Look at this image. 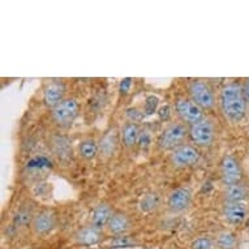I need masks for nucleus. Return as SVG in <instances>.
Here are the masks:
<instances>
[{
    "label": "nucleus",
    "instance_id": "f257e3e1",
    "mask_svg": "<svg viewBox=\"0 0 249 249\" xmlns=\"http://www.w3.org/2000/svg\"><path fill=\"white\" fill-rule=\"evenodd\" d=\"M221 106L223 114L232 122H239L245 116L247 102L243 90L236 84L223 88L221 91Z\"/></svg>",
    "mask_w": 249,
    "mask_h": 249
},
{
    "label": "nucleus",
    "instance_id": "f03ea898",
    "mask_svg": "<svg viewBox=\"0 0 249 249\" xmlns=\"http://www.w3.org/2000/svg\"><path fill=\"white\" fill-rule=\"evenodd\" d=\"M78 115V102L76 99H64L53 108V119L56 124L66 127L72 124Z\"/></svg>",
    "mask_w": 249,
    "mask_h": 249
},
{
    "label": "nucleus",
    "instance_id": "7ed1b4c3",
    "mask_svg": "<svg viewBox=\"0 0 249 249\" xmlns=\"http://www.w3.org/2000/svg\"><path fill=\"white\" fill-rule=\"evenodd\" d=\"M188 135L187 127L181 123H176L167 127L163 131V133L160 137V146L162 149H174L180 146V143L183 142V140Z\"/></svg>",
    "mask_w": 249,
    "mask_h": 249
},
{
    "label": "nucleus",
    "instance_id": "20e7f679",
    "mask_svg": "<svg viewBox=\"0 0 249 249\" xmlns=\"http://www.w3.org/2000/svg\"><path fill=\"white\" fill-rule=\"evenodd\" d=\"M189 93H191L193 102L196 103L197 106H200L201 108L208 110V108H212L214 106V103H215L214 93L210 89V86L206 82L201 81V80L191 82Z\"/></svg>",
    "mask_w": 249,
    "mask_h": 249
},
{
    "label": "nucleus",
    "instance_id": "39448f33",
    "mask_svg": "<svg viewBox=\"0 0 249 249\" xmlns=\"http://www.w3.org/2000/svg\"><path fill=\"white\" fill-rule=\"evenodd\" d=\"M175 110L183 122L188 124H196L202 120V108L196 103L187 98H180L176 101Z\"/></svg>",
    "mask_w": 249,
    "mask_h": 249
},
{
    "label": "nucleus",
    "instance_id": "423d86ee",
    "mask_svg": "<svg viewBox=\"0 0 249 249\" xmlns=\"http://www.w3.org/2000/svg\"><path fill=\"white\" fill-rule=\"evenodd\" d=\"M189 136L193 142H196L200 146H208L214 139V128L209 120L202 119L201 122L193 124L189 129Z\"/></svg>",
    "mask_w": 249,
    "mask_h": 249
},
{
    "label": "nucleus",
    "instance_id": "0eeeda50",
    "mask_svg": "<svg viewBox=\"0 0 249 249\" xmlns=\"http://www.w3.org/2000/svg\"><path fill=\"white\" fill-rule=\"evenodd\" d=\"M171 160L176 167H188L198 162L200 153L196 147L189 146V145H180L174 150Z\"/></svg>",
    "mask_w": 249,
    "mask_h": 249
},
{
    "label": "nucleus",
    "instance_id": "6e6552de",
    "mask_svg": "<svg viewBox=\"0 0 249 249\" xmlns=\"http://www.w3.org/2000/svg\"><path fill=\"white\" fill-rule=\"evenodd\" d=\"M221 168L222 179H223L226 185L239 184L241 179V170L236 160H233L232 157H226L225 160H222Z\"/></svg>",
    "mask_w": 249,
    "mask_h": 249
},
{
    "label": "nucleus",
    "instance_id": "1a4fd4ad",
    "mask_svg": "<svg viewBox=\"0 0 249 249\" xmlns=\"http://www.w3.org/2000/svg\"><path fill=\"white\" fill-rule=\"evenodd\" d=\"M64 94H66V86L60 81L50 82L45 88L43 91V101L47 106L55 107L59 103L64 101Z\"/></svg>",
    "mask_w": 249,
    "mask_h": 249
},
{
    "label": "nucleus",
    "instance_id": "9d476101",
    "mask_svg": "<svg viewBox=\"0 0 249 249\" xmlns=\"http://www.w3.org/2000/svg\"><path fill=\"white\" fill-rule=\"evenodd\" d=\"M192 200V193L188 188H178L168 197V206L172 212H183L188 208Z\"/></svg>",
    "mask_w": 249,
    "mask_h": 249
},
{
    "label": "nucleus",
    "instance_id": "9b49d317",
    "mask_svg": "<svg viewBox=\"0 0 249 249\" xmlns=\"http://www.w3.org/2000/svg\"><path fill=\"white\" fill-rule=\"evenodd\" d=\"M223 215L230 223L240 225L247 218V208L243 202H227L223 208Z\"/></svg>",
    "mask_w": 249,
    "mask_h": 249
},
{
    "label": "nucleus",
    "instance_id": "f8f14e48",
    "mask_svg": "<svg viewBox=\"0 0 249 249\" xmlns=\"http://www.w3.org/2000/svg\"><path fill=\"white\" fill-rule=\"evenodd\" d=\"M55 227V216L51 212L45 210V212L38 213L37 215H34L33 219V229L38 235H45L50 232Z\"/></svg>",
    "mask_w": 249,
    "mask_h": 249
},
{
    "label": "nucleus",
    "instance_id": "ddd939ff",
    "mask_svg": "<svg viewBox=\"0 0 249 249\" xmlns=\"http://www.w3.org/2000/svg\"><path fill=\"white\" fill-rule=\"evenodd\" d=\"M114 215L112 209L110 208V205L101 204L93 210L91 214V226H94L97 229H102L105 226L108 225L111 216Z\"/></svg>",
    "mask_w": 249,
    "mask_h": 249
},
{
    "label": "nucleus",
    "instance_id": "4468645a",
    "mask_svg": "<svg viewBox=\"0 0 249 249\" xmlns=\"http://www.w3.org/2000/svg\"><path fill=\"white\" fill-rule=\"evenodd\" d=\"M102 239V233L101 230L94 227V226H89V227H84L76 233V241L81 245H94L99 243Z\"/></svg>",
    "mask_w": 249,
    "mask_h": 249
},
{
    "label": "nucleus",
    "instance_id": "2eb2a0df",
    "mask_svg": "<svg viewBox=\"0 0 249 249\" xmlns=\"http://www.w3.org/2000/svg\"><path fill=\"white\" fill-rule=\"evenodd\" d=\"M108 231L114 235H123L131 227V222L125 214L123 213H114V215L111 216L110 222H108Z\"/></svg>",
    "mask_w": 249,
    "mask_h": 249
},
{
    "label": "nucleus",
    "instance_id": "dca6fc26",
    "mask_svg": "<svg viewBox=\"0 0 249 249\" xmlns=\"http://www.w3.org/2000/svg\"><path fill=\"white\" fill-rule=\"evenodd\" d=\"M248 195V191L240 184L227 185L225 189V198L227 202H241Z\"/></svg>",
    "mask_w": 249,
    "mask_h": 249
},
{
    "label": "nucleus",
    "instance_id": "f3484780",
    "mask_svg": "<svg viewBox=\"0 0 249 249\" xmlns=\"http://www.w3.org/2000/svg\"><path fill=\"white\" fill-rule=\"evenodd\" d=\"M140 137V131L139 127L136 123H128L123 128V141L127 146H133L137 141H139Z\"/></svg>",
    "mask_w": 249,
    "mask_h": 249
},
{
    "label": "nucleus",
    "instance_id": "a211bd4d",
    "mask_svg": "<svg viewBox=\"0 0 249 249\" xmlns=\"http://www.w3.org/2000/svg\"><path fill=\"white\" fill-rule=\"evenodd\" d=\"M78 150H80V155H81L84 160H93L95 155H97V153L99 150V146L94 140H85V141H82L80 143Z\"/></svg>",
    "mask_w": 249,
    "mask_h": 249
},
{
    "label": "nucleus",
    "instance_id": "6ab92c4d",
    "mask_svg": "<svg viewBox=\"0 0 249 249\" xmlns=\"http://www.w3.org/2000/svg\"><path fill=\"white\" fill-rule=\"evenodd\" d=\"M160 201V198L157 193H147V195H145V196L141 198V201H140V209H141L142 212H151V210H154V209L158 208Z\"/></svg>",
    "mask_w": 249,
    "mask_h": 249
},
{
    "label": "nucleus",
    "instance_id": "aec40b11",
    "mask_svg": "<svg viewBox=\"0 0 249 249\" xmlns=\"http://www.w3.org/2000/svg\"><path fill=\"white\" fill-rule=\"evenodd\" d=\"M53 147H55L56 154L59 157H61V158L68 157L72 153V147H71L70 141L66 137H56V139L53 140Z\"/></svg>",
    "mask_w": 249,
    "mask_h": 249
},
{
    "label": "nucleus",
    "instance_id": "412c9836",
    "mask_svg": "<svg viewBox=\"0 0 249 249\" xmlns=\"http://www.w3.org/2000/svg\"><path fill=\"white\" fill-rule=\"evenodd\" d=\"M32 219H34L33 212L28 208H22L18 210V213H17L16 216H15V225H16L17 227H22V226L28 225Z\"/></svg>",
    "mask_w": 249,
    "mask_h": 249
},
{
    "label": "nucleus",
    "instance_id": "4be33fe9",
    "mask_svg": "<svg viewBox=\"0 0 249 249\" xmlns=\"http://www.w3.org/2000/svg\"><path fill=\"white\" fill-rule=\"evenodd\" d=\"M218 247L221 249H233L236 244V239L235 235L231 232H222L218 239H216Z\"/></svg>",
    "mask_w": 249,
    "mask_h": 249
},
{
    "label": "nucleus",
    "instance_id": "5701e85b",
    "mask_svg": "<svg viewBox=\"0 0 249 249\" xmlns=\"http://www.w3.org/2000/svg\"><path fill=\"white\" fill-rule=\"evenodd\" d=\"M115 146H116V140H115V135L112 133H108L102 139L101 141V145H99V149L101 151H103L106 155L112 154Z\"/></svg>",
    "mask_w": 249,
    "mask_h": 249
},
{
    "label": "nucleus",
    "instance_id": "b1692460",
    "mask_svg": "<svg viewBox=\"0 0 249 249\" xmlns=\"http://www.w3.org/2000/svg\"><path fill=\"white\" fill-rule=\"evenodd\" d=\"M158 98L155 97V95H149L145 101V107H143V110H145V114L146 115H153L157 111V107H158Z\"/></svg>",
    "mask_w": 249,
    "mask_h": 249
},
{
    "label": "nucleus",
    "instance_id": "393cba45",
    "mask_svg": "<svg viewBox=\"0 0 249 249\" xmlns=\"http://www.w3.org/2000/svg\"><path fill=\"white\" fill-rule=\"evenodd\" d=\"M132 245H136V243L127 236L115 237L114 240L111 241L112 248H128V247H132Z\"/></svg>",
    "mask_w": 249,
    "mask_h": 249
},
{
    "label": "nucleus",
    "instance_id": "a878e982",
    "mask_svg": "<svg viewBox=\"0 0 249 249\" xmlns=\"http://www.w3.org/2000/svg\"><path fill=\"white\" fill-rule=\"evenodd\" d=\"M192 249H213V241L209 237H200L193 241Z\"/></svg>",
    "mask_w": 249,
    "mask_h": 249
},
{
    "label": "nucleus",
    "instance_id": "bb28decb",
    "mask_svg": "<svg viewBox=\"0 0 249 249\" xmlns=\"http://www.w3.org/2000/svg\"><path fill=\"white\" fill-rule=\"evenodd\" d=\"M158 116H160V120H168L170 119V116H171V108H170V106L168 105H164V106H162L158 110Z\"/></svg>",
    "mask_w": 249,
    "mask_h": 249
},
{
    "label": "nucleus",
    "instance_id": "cd10ccee",
    "mask_svg": "<svg viewBox=\"0 0 249 249\" xmlns=\"http://www.w3.org/2000/svg\"><path fill=\"white\" fill-rule=\"evenodd\" d=\"M132 86V78H123L122 82H120V93L122 94H127L129 89Z\"/></svg>",
    "mask_w": 249,
    "mask_h": 249
},
{
    "label": "nucleus",
    "instance_id": "c85d7f7f",
    "mask_svg": "<svg viewBox=\"0 0 249 249\" xmlns=\"http://www.w3.org/2000/svg\"><path fill=\"white\" fill-rule=\"evenodd\" d=\"M142 114L143 112H140L137 108H129V110H127V115L131 118L132 123L137 122V120H140V119L142 118Z\"/></svg>",
    "mask_w": 249,
    "mask_h": 249
},
{
    "label": "nucleus",
    "instance_id": "c756f323",
    "mask_svg": "<svg viewBox=\"0 0 249 249\" xmlns=\"http://www.w3.org/2000/svg\"><path fill=\"white\" fill-rule=\"evenodd\" d=\"M244 93H245V97H247V99H249V78H248V81H247V85H245Z\"/></svg>",
    "mask_w": 249,
    "mask_h": 249
}]
</instances>
